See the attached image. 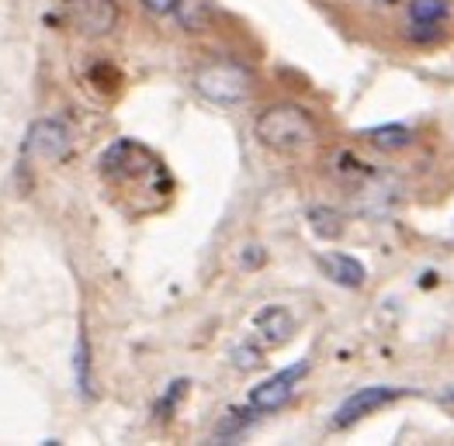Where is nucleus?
I'll list each match as a JSON object with an SVG mask.
<instances>
[{"label":"nucleus","instance_id":"14","mask_svg":"<svg viewBox=\"0 0 454 446\" xmlns=\"http://www.w3.org/2000/svg\"><path fill=\"white\" fill-rule=\"evenodd\" d=\"M254 415H257V409L254 405H247V411H226V419H223V426L215 429V440H232L236 433H243L250 422H254Z\"/></svg>","mask_w":454,"mask_h":446},{"label":"nucleus","instance_id":"7","mask_svg":"<svg viewBox=\"0 0 454 446\" xmlns=\"http://www.w3.org/2000/svg\"><path fill=\"white\" fill-rule=\"evenodd\" d=\"M254 329H257V339H261L264 346H281V342H288L292 333H295V319H292V311L270 304V308H264V311L254 319Z\"/></svg>","mask_w":454,"mask_h":446},{"label":"nucleus","instance_id":"11","mask_svg":"<svg viewBox=\"0 0 454 446\" xmlns=\"http://www.w3.org/2000/svg\"><path fill=\"white\" fill-rule=\"evenodd\" d=\"M364 139L379 149H403V146H410L413 132H410L406 125H379V128H372Z\"/></svg>","mask_w":454,"mask_h":446},{"label":"nucleus","instance_id":"4","mask_svg":"<svg viewBox=\"0 0 454 446\" xmlns=\"http://www.w3.org/2000/svg\"><path fill=\"white\" fill-rule=\"evenodd\" d=\"M305 373H309V360H299V364H292L285 371L270 373L257 388H250L247 405H254L257 411H278L281 405L292 402V395H295V388H299V381H302Z\"/></svg>","mask_w":454,"mask_h":446},{"label":"nucleus","instance_id":"3","mask_svg":"<svg viewBox=\"0 0 454 446\" xmlns=\"http://www.w3.org/2000/svg\"><path fill=\"white\" fill-rule=\"evenodd\" d=\"M74 149V125L67 114H52V118H38L35 125L28 128L25 139V156H35L45 163H59L67 159Z\"/></svg>","mask_w":454,"mask_h":446},{"label":"nucleus","instance_id":"8","mask_svg":"<svg viewBox=\"0 0 454 446\" xmlns=\"http://www.w3.org/2000/svg\"><path fill=\"white\" fill-rule=\"evenodd\" d=\"M319 266L326 270L330 281H337L343 288H361L364 284V266L354 260V257H347V253H323Z\"/></svg>","mask_w":454,"mask_h":446},{"label":"nucleus","instance_id":"5","mask_svg":"<svg viewBox=\"0 0 454 446\" xmlns=\"http://www.w3.org/2000/svg\"><path fill=\"white\" fill-rule=\"evenodd\" d=\"M403 395H406V388H388V384L361 388V391H354L350 398H343V405L333 411V419H330V426H333V429H350V426L361 422L364 415H372V411L392 405V402L403 398Z\"/></svg>","mask_w":454,"mask_h":446},{"label":"nucleus","instance_id":"13","mask_svg":"<svg viewBox=\"0 0 454 446\" xmlns=\"http://www.w3.org/2000/svg\"><path fill=\"white\" fill-rule=\"evenodd\" d=\"M309 225H312V232H316L319 239H337L343 232L340 215H337L333 208H312V211H309Z\"/></svg>","mask_w":454,"mask_h":446},{"label":"nucleus","instance_id":"2","mask_svg":"<svg viewBox=\"0 0 454 446\" xmlns=\"http://www.w3.org/2000/svg\"><path fill=\"white\" fill-rule=\"evenodd\" d=\"M194 90L212 101V104H223V108H236L250 97V73L239 66V63H208L194 73Z\"/></svg>","mask_w":454,"mask_h":446},{"label":"nucleus","instance_id":"10","mask_svg":"<svg viewBox=\"0 0 454 446\" xmlns=\"http://www.w3.org/2000/svg\"><path fill=\"white\" fill-rule=\"evenodd\" d=\"M74 377H76V391H80L83 398H94V377H90V342H87V333H83V329H80V335H76Z\"/></svg>","mask_w":454,"mask_h":446},{"label":"nucleus","instance_id":"1","mask_svg":"<svg viewBox=\"0 0 454 446\" xmlns=\"http://www.w3.org/2000/svg\"><path fill=\"white\" fill-rule=\"evenodd\" d=\"M254 132L274 152H302L316 142V121L299 104H270L261 112Z\"/></svg>","mask_w":454,"mask_h":446},{"label":"nucleus","instance_id":"6","mask_svg":"<svg viewBox=\"0 0 454 446\" xmlns=\"http://www.w3.org/2000/svg\"><path fill=\"white\" fill-rule=\"evenodd\" d=\"M67 18L80 35L101 38L114 32L121 11H118L114 0H67Z\"/></svg>","mask_w":454,"mask_h":446},{"label":"nucleus","instance_id":"16","mask_svg":"<svg viewBox=\"0 0 454 446\" xmlns=\"http://www.w3.org/2000/svg\"><path fill=\"white\" fill-rule=\"evenodd\" d=\"M184 391H188V381H174V384H170V391L163 395V402L156 405V415H160V419H167V415L174 411V405L181 402V395H184Z\"/></svg>","mask_w":454,"mask_h":446},{"label":"nucleus","instance_id":"12","mask_svg":"<svg viewBox=\"0 0 454 446\" xmlns=\"http://www.w3.org/2000/svg\"><path fill=\"white\" fill-rule=\"evenodd\" d=\"M410 18H413V25L430 28L441 18H448V0H413L410 4Z\"/></svg>","mask_w":454,"mask_h":446},{"label":"nucleus","instance_id":"15","mask_svg":"<svg viewBox=\"0 0 454 446\" xmlns=\"http://www.w3.org/2000/svg\"><path fill=\"white\" fill-rule=\"evenodd\" d=\"M264 360H261V350L257 346H236L232 350V367L236 371H257Z\"/></svg>","mask_w":454,"mask_h":446},{"label":"nucleus","instance_id":"9","mask_svg":"<svg viewBox=\"0 0 454 446\" xmlns=\"http://www.w3.org/2000/svg\"><path fill=\"white\" fill-rule=\"evenodd\" d=\"M174 18L184 32H201L212 21V7H208V0H177Z\"/></svg>","mask_w":454,"mask_h":446},{"label":"nucleus","instance_id":"17","mask_svg":"<svg viewBox=\"0 0 454 446\" xmlns=\"http://www.w3.org/2000/svg\"><path fill=\"white\" fill-rule=\"evenodd\" d=\"M143 7H146V11H153V14H174L177 0H143Z\"/></svg>","mask_w":454,"mask_h":446}]
</instances>
